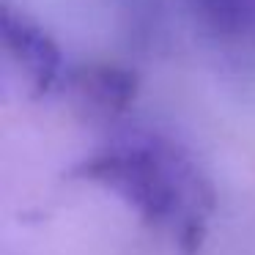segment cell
<instances>
[{
  "label": "cell",
  "instance_id": "obj_1",
  "mask_svg": "<svg viewBox=\"0 0 255 255\" xmlns=\"http://www.w3.org/2000/svg\"><path fill=\"white\" fill-rule=\"evenodd\" d=\"M69 176L116 195L145 228L184 255L203 247L217 195L198 162L176 140L154 129H124L80 159Z\"/></svg>",
  "mask_w": 255,
  "mask_h": 255
},
{
  "label": "cell",
  "instance_id": "obj_2",
  "mask_svg": "<svg viewBox=\"0 0 255 255\" xmlns=\"http://www.w3.org/2000/svg\"><path fill=\"white\" fill-rule=\"evenodd\" d=\"M0 25H3V47L8 58L28 74L39 94H50L63 80V58L55 39L11 6H3Z\"/></svg>",
  "mask_w": 255,
  "mask_h": 255
},
{
  "label": "cell",
  "instance_id": "obj_3",
  "mask_svg": "<svg viewBox=\"0 0 255 255\" xmlns=\"http://www.w3.org/2000/svg\"><path fill=\"white\" fill-rule=\"evenodd\" d=\"M69 91L77 107L88 118L110 121L127 113L137 94V80L129 69L113 66V63H96V66L80 69L69 77Z\"/></svg>",
  "mask_w": 255,
  "mask_h": 255
},
{
  "label": "cell",
  "instance_id": "obj_4",
  "mask_svg": "<svg viewBox=\"0 0 255 255\" xmlns=\"http://www.w3.org/2000/svg\"><path fill=\"white\" fill-rule=\"evenodd\" d=\"M209 30L225 39L255 36V0H195Z\"/></svg>",
  "mask_w": 255,
  "mask_h": 255
}]
</instances>
